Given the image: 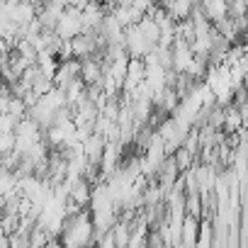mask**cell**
Listing matches in <instances>:
<instances>
[{
	"instance_id": "obj_1",
	"label": "cell",
	"mask_w": 248,
	"mask_h": 248,
	"mask_svg": "<svg viewBox=\"0 0 248 248\" xmlns=\"http://www.w3.org/2000/svg\"><path fill=\"white\" fill-rule=\"evenodd\" d=\"M80 30H83V25H80V10L73 8V5H66L63 13H61V17H59V22H56V27H54L56 37L59 39H73Z\"/></svg>"
},
{
	"instance_id": "obj_2",
	"label": "cell",
	"mask_w": 248,
	"mask_h": 248,
	"mask_svg": "<svg viewBox=\"0 0 248 248\" xmlns=\"http://www.w3.org/2000/svg\"><path fill=\"white\" fill-rule=\"evenodd\" d=\"M122 44H124V49H127V54L129 56H146L154 46L141 37V32L137 30V25H129V27H124V37H122Z\"/></svg>"
},
{
	"instance_id": "obj_3",
	"label": "cell",
	"mask_w": 248,
	"mask_h": 248,
	"mask_svg": "<svg viewBox=\"0 0 248 248\" xmlns=\"http://www.w3.org/2000/svg\"><path fill=\"white\" fill-rule=\"evenodd\" d=\"M78 78H80L85 85H100V80H102V61L95 59V56H85V59H80Z\"/></svg>"
},
{
	"instance_id": "obj_4",
	"label": "cell",
	"mask_w": 248,
	"mask_h": 248,
	"mask_svg": "<svg viewBox=\"0 0 248 248\" xmlns=\"http://www.w3.org/2000/svg\"><path fill=\"white\" fill-rule=\"evenodd\" d=\"M246 127V119L241 117L238 107L236 105H226L224 107V122H221V132L224 134H231V132H238Z\"/></svg>"
},
{
	"instance_id": "obj_5",
	"label": "cell",
	"mask_w": 248,
	"mask_h": 248,
	"mask_svg": "<svg viewBox=\"0 0 248 248\" xmlns=\"http://www.w3.org/2000/svg\"><path fill=\"white\" fill-rule=\"evenodd\" d=\"M200 5L209 22H217L229 15V0H200Z\"/></svg>"
},
{
	"instance_id": "obj_6",
	"label": "cell",
	"mask_w": 248,
	"mask_h": 248,
	"mask_svg": "<svg viewBox=\"0 0 248 248\" xmlns=\"http://www.w3.org/2000/svg\"><path fill=\"white\" fill-rule=\"evenodd\" d=\"M197 217H192V214H185L183 217V224H180V246H187V248H192L195 246V241H197Z\"/></svg>"
},
{
	"instance_id": "obj_7",
	"label": "cell",
	"mask_w": 248,
	"mask_h": 248,
	"mask_svg": "<svg viewBox=\"0 0 248 248\" xmlns=\"http://www.w3.org/2000/svg\"><path fill=\"white\" fill-rule=\"evenodd\" d=\"M34 63H37V68H39L44 76H49V78H54V73H56V68H59V59H56V56H54L49 49L37 51Z\"/></svg>"
},
{
	"instance_id": "obj_8",
	"label": "cell",
	"mask_w": 248,
	"mask_h": 248,
	"mask_svg": "<svg viewBox=\"0 0 248 248\" xmlns=\"http://www.w3.org/2000/svg\"><path fill=\"white\" fill-rule=\"evenodd\" d=\"M137 30L141 32V37H144L151 46L158 44V22H156L151 15H144V17L137 22Z\"/></svg>"
},
{
	"instance_id": "obj_9",
	"label": "cell",
	"mask_w": 248,
	"mask_h": 248,
	"mask_svg": "<svg viewBox=\"0 0 248 248\" xmlns=\"http://www.w3.org/2000/svg\"><path fill=\"white\" fill-rule=\"evenodd\" d=\"M212 238H214V224H212V219H200L197 221V241H195V246L209 248L212 246Z\"/></svg>"
},
{
	"instance_id": "obj_10",
	"label": "cell",
	"mask_w": 248,
	"mask_h": 248,
	"mask_svg": "<svg viewBox=\"0 0 248 248\" xmlns=\"http://www.w3.org/2000/svg\"><path fill=\"white\" fill-rule=\"evenodd\" d=\"M39 100H42L46 107H51L54 112H56V109H61V107H66V95H63V90H61V88H56V85H51V88H49Z\"/></svg>"
},
{
	"instance_id": "obj_11",
	"label": "cell",
	"mask_w": 248,
	"mask_h": 248,
	"mask_svg": "<svg viewBox=\"0 0 248 248\" xmlns=\"http://www.w3.org/2000/svg\"><path fill=\"white\" fill-rule=\"evenodd\" d=\"M190 10H192V0H173V3L166 8V13L170 15V20H173V22L190 17Z\"/></svg>"
},
{
	"instance_id": "obj_12",
	"label": "cell",
	"mask_w": 248,
	"mask_h": 248,
	"mask_svg": "<svg viewBox=\"0 0 248 248\" xmlns=\"http://www.w3.org/2000/svg\"><path fill=\"white\" fill-rule=\"evenodd\" d=\"M170 156H173V161H175V166H178V170H180V173H183V170H187V168L195 163V158H197V156H195L190 149H185V146H178Z\"/></svg>"
},
{
	"instance_id": "obj_13",
	"label": "cell",
	"mask_w": 248,
	"mask_h": 248,
	"mask_svg": "<svg viewBox=\"0 0 248 248\" xmlns=\"http://www.w3.org/2000/svg\"><path fill=\"white\" fill-rule=\"evenodd\" d=\"M17 192V175L8 168H0V195Z\"/></svg>"
},
{
	"instance_id": "obj_14",
	"label": "cell",
	"mask_w": 248,
	"mask_h": 248,
	"mask_svg": "<svg viewBox=\"0 0 248 248\" xmlns=\"http://www.w3.org/2000/svg\"><path fill=\"white\" fill-rule=\"evenodd\" d=\"M5 112H10L13 117H25L27 114V105H25V100L22 97H17V95H10V100H8V109Z\"/></svg>"
},
{
	"instance_id": "obj_15",
	"label": "cell",
	"mask_w": 248,
	"mask_h": 248,
	"mask_svg": "<svg viewBox=\"0 0 248 248\" xmlns=\"http://www.w3.org/2000/svg\"><path fill=\"white\" fill-rule=\"evenodd\" d=\"M17 117H13L10 112H0V132H15Z\"/></svg>"
},
{
	"instance_id": "obj_16",
	"label": "cell",
	"mask_w": 248,
	"mask_h": 248,
	"mask_svg": "<svg viewBox=\"0 0 248 248\" xmlns=\"http://www.w3.org/2000/svg\"><path fill=\"white\" fill-rule=\"evenodd\" d=\"M25 3H30V5H34V8H37V5H42V3H44V0H25Z\"/></svg>"
}]
</instances>
